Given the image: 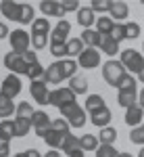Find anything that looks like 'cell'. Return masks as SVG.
Returning a JSON list of instances; mask_svg holds the SVG:
<instances>
[{"instance_id":"52a82bcc","label":"cell","mask_w":144,"mask_h":157,"mask_svg":"<svg viewBox=\"0 0 144 157\" xmlns=\"http://www.w3.org/2000/svg\"><path fill=\"white\" fill-rule=\"evenodd\" d=\"M61 115H63V120L69 121L71 128H84V124H86V109H82L77 103H73V105H69V107L61 109Z\"/></svg>"},{"instance_id":"db71d44e","label":"cell","mask_w":144,"mask_h":157,"mask_svg":"<svg viewBox=\"0 0 144 157\" xmlns=\"http://www.w3.org/2000/svg\"><path fill=\"white\" fill-rule=\"evenodd\" d=\"M140 107H142V109H144V105H140Z\"/></svg>"},{"instance_id":"f1b7e54d","label":"cell","mask_w":144,"mask_h":157,"mask_svg":"<svg viewBox=\"0 0 144 157\" xmlns=\"http://www.w3.org/2000/svg\"><path fill=\"white\" fill-rule=\"evenodd\" d=\"M13 113H15V103H13V98L4 97V94L0 92V117H11Z\"/></svg>"},{"instance_id":"f5cc1de1","label":"cell","mask_w":144,"mask_h":157,"mask_svg":"<svg viewBox=\"0 0 144 157\" xmlns=\"http://www.w3.org/2000/svg\"><path fill=\"white\" fill-rule=\"evenodd\" d=\"M142 50H144V42H142Z\"/></svg>"},{"instance_id":"d590c367","label":"cell","mask_w":144,"mask_h":157,"mask_svg":"<svg viewBox=\"0 0 144 157\" xmlns=\"http://www.w3.org/2000/svg\"><path fill=\"white\" fill-rule=\"evenodd\" d=\"M34 113H36V111L31 109V105H29L27 101H21V103L17 105V117H27V120H31Z\"/></svg>"},{"instance_id":"cb8c5ba5","label":"cell","mask_w":144,"mask_h":157,"mask_svg":"<svg viewBox=\"0 0 144 157\" xmlns=\"http://www.w3.org/2000/svg\"><path fill=\"white\" fill-rule=\"evenodd\" d=\"M69 88L73 90L75 97L77 94H86L88 92V80H86L84 75H73L71 80H69Z\"/></svg>"},{"instance_id":"d6a6232c","label":"cell","mask_w":144,"mask_h":157,"mask_svg":"<svg viewBox=\"0 0 144 157\" xmlns=\"http://www.w3.org/2000/svg\"><path fill=\"white\" fill-rule=\"evenodd\" d=\"M113 0H92V4H90V9L94 13H109L113 9Z\"/></svg>"},{"instance_id":"9a60e30c","label":"cell","mask_w":144,"mask_h":157,"mask_svg":"<svg viewBox=\"0 0 144 157\" xmlns=\"http://www.w3.org/2000/svg\"><path fill=\"white\" fill-rule=\"evenodd\" d=\"M50 124H52V120H50V115L46 111H36L31 115V128L36 130L38 136H44V132L50 128Z\"/></svg>"},{"instance_id":"11a10c76","label":"cell","mask_w":144,"mask_h":157,"mask_svg":"<svg viewBox=\"0 0 144 157\" xmlns=\"http://www.w3.org/2000/svg\"><path fill=\"white\" fill-rule=\"evenodd\" d=\"M0 86H2V84H0Z\"/></svg>"},{"instance_id":"7bdbcfd3","label":"cell","mask_w":144,"mask_h":157,"mask_svg":"<svg viewBox=\"0 0 144 157\" xmlns=\"http://www.w3.org/2000/svg\"><path fill=\"white\" fill-rule=\"evenodd\" d=\"M50 55H52V57H57V59L65 57V55H67L65 44H52V42H50Z\"/></svg>"},{"instance_id":"7dc6e473","label":"cell","mask_w":144,"mask_h":157,"mask_svg":"<svg viewBox=\"0 0 144 157\" xmlns=\"http://www.w3.org/2000/svg\"><path fill=\"white\" fill-rule=\"evenodd\" d=\"M25 155H27V157H42L38 149H27V151H25Z\"/></svg>"},{"instance_id":"74e56055","label":"cell","mask_w":144,"mask_h":157,"mask_svg":"<svg viewBox=\"0 0 144 157\" xmlns=\"http://www.w3.org/2000/svg\"><path fill=\"white\" fill-rule=\"evenodd\" d=\"M44 67L40 65V63H34L31 67H29V71H27V78L31 80V82H36V80H42V75H44Z\"/></svg>"},{"instance_id":"b9f144b4","label":"cell","mask_w":144,"mask_h":157,"mask_svg":"<svg viewBox=\"0 0 144 157\" xmlns=\"http://www.w3.org/2000/svg\"><path fill=\"white\" fill-rule=\"evenodd\" d=\"M127 86H136V78H134L132 73H125V75L119 80V84L115 86V88H117V90H123V88H127Z\"/></svg>"},{"instance_id":"7a4b0ae2","label":"cell","mask_w":144,"mask_h":157,"mask_svg":"<svg viewBox=\"0 0 144 157\" xmlns=\"http://www.w3.org/2000/svg\"><path fill=\"white\" fill-rule=\"evenodd\" d=\"M0 13L11 19V21H17V23H34L36 19V11L31 4H19V2H13V0H2L0 2Z\"/></svg>"},{"instance_id":"4fadbf2b","label":"cell","mask_w":144,"mask_h":157,"mask_svg":"<svg viewBox=\"0 0 144 157\" xmlns=\"http://www.w3.org/2000/svg\"><path fill=\"white\" fill-rule=\"evenodd\" d=\"M77 65L84 69H94L100 65V52L96 48H84V52L77 57Z\"/></svg>"},{"instance_id":"f35d334b","label":"cell","mask_w":144,"mask_h":157,"mask_svg":"<svg viewBox=\"0 0 144 157\" xmlns=\"http://www.w3.org/2000/svg\"><path fill=\"white\" fill-rule=\"evenodd\" d=\"M140 36V25L138 23H125V40H136Z\"/></svg>"},{"instance_id":"ac0fdd59","label":"cell","mask_w":144,"mask_h":157,"mask_svg":"<svg viewBox=\"0 0 144 157\" xmlns=\"http://www.w3.org/2000/svg\"><path fill=\"white\" fill-rule=\"evenodd\" d=\"M67 136H69V134H63V132L54 130V128L50 126V128H48L46 132H44V136H42V138H44V143H46V145L50 147V149H61L63 140H65Z\"/></svg>"},{"instance_id":"30bf717a","label":"cell","mask_w":144,"mask_h":157,"mask_svg":"<svg viewBox=\"0 0 144 157\" xmlns=\"http://www.w3.org/2000/svg\"><path fill=\"white\" fill-rule=\"evenodd\" d=\"M29 94L31 98L36 101L38 105H48V97H50V92H48V84L44 80H36V82H31L29 84Z\"/></svg>"},{"instance_id":"83f0119b","label":"cell","mask_w":144,"mask_h":157,"mask_svg":"<svg viewBox=\"0 0 144 157\" xmlns=\"http://www.w3.org/2000/svg\"><path fill=\"white\" fill-rule=\"evenodd\" d=\"M98 140H100V145H113V143L117 140V130H115L113 126L102 128L100 134H98Z\"/></svg>"},{"instance_id":"ee69618b","label":"cell","mask_w":144,"mask_h":157,"mask_svg":"<svg viewBox=\"0 0 144 157\" xmlns=\"http://www.w3.org/2000/svg\"><path fill=\"white\" fill-rule=\"evenodd\" d=\"M11 155V140L0 138V157H9Z\"/></svg>"},{"instance_id":"60d3db41","label":"cell","mask_w":144,"mask_h":157,"mask_svg":"<svg viewBox=\"0 0 144 157\" xmlns=\"http://www.w3.org/2000/svg\"><path fill=\"white\" fill-rule=\"evenodd\" d=\"M111 36H113V40H115V42L125 40V23H115L113 32H111Z\"/></svg>"},{"instance_id":"7c38bea8","label":"cell","mask_w":144,"mask_h":157,"mask_svg":"<svg viewBox=\"0 0 144 157\" xmlns=\"http://www.w3.org/2000/svg\"><path fill=\"white\" fill-rule=\"evenodd\" d=\"M61 151H65V155L69 157H84V149H82V140L75 136V134H69L63 145H61Z\"/></svg>"},{"instance_id":"e575fe53","label":"cell","mask_w":144,"mask_h":157,"mask_svg":"<svg viewBox=\"0 0 144 157\" xmlns=\"http://www.w3.org/2000/svg\"><path fill=\"white\" fill-rule=\"evenodd\" d=\"M130 143L144 147V124H140L138 128H132V132H130Z\"/></svg>"},{"instance_id":"f546056e","label":"cell","mask_w":144,"mask_h":157,"mask_svg":"<svg viewBox=\"0 0 144 157\" xmlns=\"http://www.w3.org/2000/svg\"><path fill=\"white\" fill-rule=\"evenodd\" d=\"M13 136H17V130H15V121H11V120H2V121H0V138H4V140H11Z\"/></svg>"},{"instance_id":"1f68e13d","label":"cell","mask_w":144,"mask_h":157,"mask_svg":"<svg viewBox=\"0 0 144 157\" xmlns=\"http://www.w3.org/2000/svg\"><path fill=\"white\" fill-rule=\"evenodd\" d=\"M15 130H17V136H27L29 130H31V120H27V117H15Z\"/></svg>"},{"instance_id":"44dd1931","label":"cell","mask_w":144,"mask_h":157,"mask_svg":"<svg viewBox=\"0 0 144 157\" xmlns=\"http://www.w3.org/2000/svg\"><path fill=\"white\" fill-rule=\"evenodd\" d=\"M100 40H102V36L96 29H84L82 32V42L86 44V48H100Z\"/></svg>"},{"instance_id":"681fc988","label":"cell","mask_w":144,"mask_h":157,"mask_svg":"<svg viewBox=\"0 0 144 157\" xmlns=\"http://www.w3.org/2000/svg\"><path fill=\"white\" fill-rule=\"evenodd\" d=\"M138 80H140V82H142V84H144V69H142V71H140V73H138Z\"/></svg>"},{"instance_id":"836d02e7","label":"cell","mask_w":144,"mask_h":157,"mask_svg":"<svg viewBox=\"0 0 144 157\" xmlns=\"http://www.w3.org/2000/svg\"><path fill=\"white\" fill-rule=\"evenodd\" d=\"M79 140H82V149L84 151H96L98 149V138L94 134H84Z\"/></svg>"},{"instance_id":"f907efd6","label":"cell","mask_w":144,"mask_h":157,"mask_svg":"<svg viewBox=\"0 0 144 157\" xmlns=\"http://www.w3.org/2000/svg\"><path fill=\"white\" fill-rule=\"evenodd\" d=\"M117 157H132V153H125V151H121V153H119Z\"/></svg>"},{"instance_id":"d6986e66","label":"cell","mask_w":144,"mask_h":157,"mask_svg":"<svg viewBox=\"0 0 144 157\" xmlns=\"http://www.w3.org/2000/svg\"><path fill=\"white\" fill-rule=\"evenodd\" d=\"M111 120H113V113H111V109L109 107H102V109H98L96 113H92L90 115V121L94 124L96 128H107L109 124H111Z\"/></svg>"},{"instance_id":"ba28073f","label":"cell","mask_w":144,"mask_h":157,"mask_svg":"<svg viewBox=\"0 0 144 157\" xmlns=\"http://www.w3.org/2000/svg\"><path fill=\"white\" fill-rule=\"evenodd\" d=\"M9 42H11L13 52L23 55V52H27V50H29L31 38H29V34H27L25 29H15V32H11V36H9Z\"/></svg>"},{"instance_id":"8fae6325","label":"cell","mask_w":144,"mask_h":157,"mask_svg":"<svg viewBox=\"0 0 144 157\" xmlns=\"http://www.w3.org/2000/svg\"><path fill=\"white\" fill-rule=\"evenodd\" d=\"M69 32H71V23L67 19H61L59 23L52 27V32H50V42L52 44H67Z\"/></svg>"},{"instance_id":"ab89813d","label":"cell","mask_w":144,"mask_h":157,"mask_svg":"<svg viewBox=\"0 0 144 157\" xmlns=\"http://www.w3.org/2000/svg\"><path fill=\"white\" fill-rule=\"evenodd\" d=\"M46 44H48V36H44V34H31V46L36 50H42Z\"/></svg>"},{"instance_id":"603a6c76","label":"cell","mask_w":144,"mask_h":157,"mask_svg":"<svg viewBox=\"0 0 144 157\" xmlns=\"http://www.w3.org/2000/svg\"><path fill=\"white\" fill-rule=\"evenodd\" d=\"M86 44L82 42V38H69L67 44H65V50H67V57H79L84 52Z\"/></svg>"},{"instance_id":"3957f363","label":"cell","mask_w":144,"mask_h":157,"mask_svg":"<svg viewBox=\"0 0 144 157\" xmlns=\"http://www.w3.org/2000/svg\"><path fill=\"white\" fill-rule=\"evenodd\" d=\"M73 103H77V101H75V94H73V90L69 86H59V88L50 90L48 105H54L59 111L65 109V107H69V105H73Z\"/></svg>"},{"instance_id":"277c9868","label":"cell","mask_w":144,"mask_h":157,"mask_svg":"<svg viewBox=\"0 0 144 157\" xmlns=\"http://www.w3.org/2000/svg\"><path fill=\"white\" fill-rule=\"evenodd\" d=\"M127 73V69L123 67V63L121 61H115V59H109L105 65H102V78H105V82L109 86H115L119 84V80Z\"/></svg>"},{"instance_id":"4dcf8cb0","label":"cell","mask_w":144,"mask_h":157,"mask_svg":"<svg viewBox=\"0 0 144 157\" xmlns=\"http://www.w3.org/2000/svg\"><path fill=\"white\" fill-rule=\"evenodd\" d=\"M48 32H52V29H50V23H48L46 17H38L36 21L31 23V34H44V36H48Z\"/></svg>"},{"instance_id":"c3c4849f","label":"cell","mask_w":144,"mask_h":157,"mask_svg":"<svg viewBox=\"0 0 144 157\" xmlns=\"http://www.w3.org/2000/svg\"><path fill=\"white\" fill-rule=\"evenodd\" d=\"M44 157H61V153H59V151H48Z\"/></svg>"},{"instance_id":"8992f818","label":"cell","mask_w":144,"mask_h":157,"mask_svg":"<svg viewBox=\"0 0 144 157\" xmlns=\"http://www.w3.org/2000/svg\"><path fill=\"white\" fill-rule=\"evenodd\" d=\"M4 67L9 69L11 73H15V75H27V71H29V63L25 61L23 55H19V52H9L6 57H4Z\"/></svg>"},{"instance_id":"6da1fadb","label":"cell","mask_w":144,"mask_h":157,"mask_svg":"<svg viewBox=\"0 0 144 157\" xmlns=\"http://www.w3.org/2000/svg\"><path fill=\"white\" fill-rule=\"evenodd\" d=\"M77 63L73 59H63V61H54L46 67V71L42 75V80L46 84H61L65 80H71L73 75H77Z\"/></svg>"},{"instance_id":"5b68a950","label":"cell","mask_w":144,"mask_h":157,"mask_svg":"<svg viewBox=\"0 0 144 157\" xmlns=\"http://www.w3.org/2000/svg\"><path fill=\"white\" fill-rule=\"evenodd\" d=\"M121 63L123 67L127 69V73H140L144 69V57L134 48H127V50H121Z\"/></svg>"},{"instance_id":"d4e9b609","label":"cell","mask_w":144,"mask_h":157,"mask_svg":"<svg viewBox=\"0 0 144 157\" xmlns=\"http://www.w3.org/2000/svg\"><path fill=\"white\" fill-rule=\"evenodd\" d=\"M100 50H105L109 57H115L119 52V42H115L111 34L109 36H102V40H100Z\"/></svg>"},{"instance_id":"8d00e7d4","label":"cell","mask_w":144,"mask_h":157,"mask_svg":"<svg viewBox=\"0 0 144 157\" xmlns=\"http://www.w3.org/2000/svg\"><path fill=\"white\" fill-rule=\"evenodd\" d=\"M117 155H119V151L113 145H98V149H96V157H117Z\"/></svg>"},{"instance_id":"816d5d0a","label":"cell","mask_w":144,"mask_h":157,"mask_svg":"<svg viewBox=\"0 0 144 157\" xmlns=\"http://www.w3.org/2000/svg\"><path fill=\"white\" fill-rule=\"evenodd\" d=\"M13 157H27V155H25V151H23V153H15Z\"/></svg>"},{"instance_id":"bcb514c9","label":"cell","mask_w":144,"mask_h":157,"mask_svg":"<svg viewBox=\"0 0 144 157\" xmlns=\"http://www.w3.org/2000/svg\"><path fill=\"white\" fill-rule=\"evenodd\" d=\"M6 36H11L9 27H6V23H0V40H2V38H6Z\"/></svg>"},{"instance_id":"ffe728a7","label":"cell","mask_w":144,"mask_h":157,"mask_svg":"<svg viewBox=\"0 0 144 157\" xmlns=\"http://www.w3.org/2000/svg\"><path fill=\"white\" fill-rule=\"evenodd\" d=\"M77 23L82 25V27H86V29H90V27L96 23L94 11H92L90 6H82V9L77 11Z\"/></svg>"},{"instance_id":"f6af8a7d","label":"cell","mask_w":144,"mask_h":157,"mask_svg":"<svg viewBox=\"0 0 144 157\" xmlns=\"http://www.w3.org/2000/svg\"><path fill=\"white\" fill-rule=\"evenodd\" d=\"M61 9H63V11H65V15H67V13H71V11L77 13L82 6H79L77 2H61Z\"/></svg>"},{"instance_id":"7402d4cb","label":"cell","mask_w":144,"mask_h":157,"mask_svg":"<svg viewBox=\"0 0 144 157\" xmlns=\"http://www.w3.org/2000/svg\"><path fill=\"white\" fill-rule=\"evenodd\" d=\"M127 15H130V6H127L125 2H115L113 9L109 11V17H111L113 21H125Z\"/></svg>"},{"instance_id":"4316f807","label":"cell","mask_w":144,"mask_h":157,"mask_svg":"<svg viewBox=\"0 0 144 157\" xmlns=\"http://www.w3.org/2000/svg\"><path fill=\"white\" fill-rule=\"evenodd\" d=\"M96 32L100 34V36H109L111 32H113V27H115V21L111 19V17H98L96 19Z\"/></svg>"},{"instance_id":"e0dca14e","label":"cell","mask_w":144,"mask_h":157,"mask_svg":"<svg viewBox=\"0 0 144 157\" xmlns=\"http://www.w3.org/2000/svg\"><path fill=\"white\" fill-rule=\"evenodd\" d=\"M40 11H42L44 17H59V21L65 17V11L61 9V2H54V0H42Z\"/></svg>"},{"instance_id":"9c48e42d","label":"cell","mask_w":144,"mask_h":157,"mask_svg":"<svg viewBox=\"0 0 144 157\" xmlns=\"http://www.w3.org/2000/svg\"><path fill=\"white\" fill-rule=\"evenodd\" d=\"M0 92H2L4 97H9V98L19 97V92H21V80H19V75H15V73H9V75L2 80Z\"/></svg>"},{"instance_id":"2e32d148","label":"cell","mask_w":144,"mask_h":157,"mask_svg":"<svg viewBox=\"0 0 144 157\" xmlns=\"http://www.w3.org/2000/svg\"><path fill=\"white\" fill-rule=\"evenodd\" d=\"M125 124L130 126V128H138L140 124H144V109L140 105H132L130 109H125Z\"/></svg>"},{"instance_id":"484cf974","label":"cell","mask_w":144,"mask_h":157,"mask_svg":"<svg viewBox=\"0 0 144 157\" xmlns=\"http://www.w3.org/2000/svg\"><path fill=\"white\" fill-rule=\"evenodd\" d=\"M107 107L105 105V98L100 97V94H88V98H86V111L92 115V113H96L98 109Z\"/></svg>"},{"instance_id":"5bb4252c","label":"cell","mask_w":144,"mask_h":157,"mask_svg":"<svg viewBox=\"0 0 144 157\" xmlns=\"http://www.w3.org/2000/svg\"><path fill=\"white\" fill-rule=\"evenodd\" d=\"M138 86H127L117 92V103H119L123 109H130L132 105H138Z\"/></svg>"}]
</instances>
